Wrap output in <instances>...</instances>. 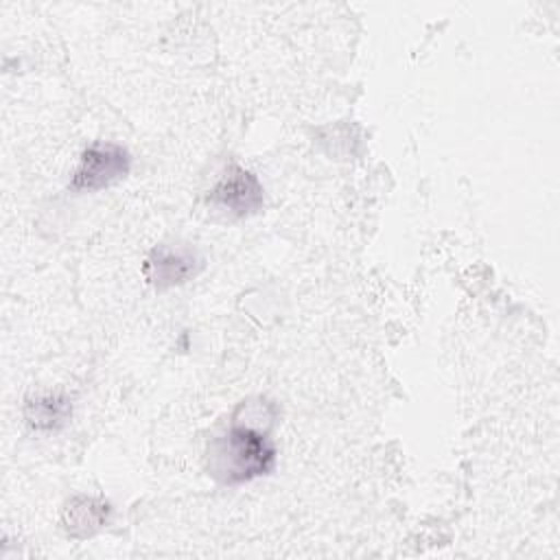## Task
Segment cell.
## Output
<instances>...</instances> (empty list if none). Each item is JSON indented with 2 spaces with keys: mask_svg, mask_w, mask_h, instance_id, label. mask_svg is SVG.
Segmentation results:
<instances>
[{
  "mask_svg": "<svg viewBox=\"0 0 560 560\" xmlns=\"http://www.w3.org/2000/svg\"><path fill=\"white\" fill-rule=\"evenodd\" d=\"M208 201L214 208L225 210L228 214L241 219L262 210L265 188L252 171L238 164H230L225 173L219 177V182L212 186Z\"/></svg>",
  "mask_w": 560,
  "mask_h": 560,
  "instance_id": "obj_4",
  "label": "cell"
},
{
  "mask_svg": "<svg viewBox=\"0 0 560 560\" xmlns=\"http://www.w3.org/2000/svg\"><path fill=\"white\" fill-rule=\"evenodd\" d=\"M112 508L96 497H72L61 510V527L72 538H88L107 525Z\"/></svg>",
  "mask_w": 560,
  "mask_h": 560,
  "instance_id": "obj_5",
  "label": "cell"
},
{
  "mask_svg": "<svg viewBox=\"0 0 560 560\" xmlns=\"http://www.w3.org/2000/svg\"><path fill=\"white\" fill-rule=\"evenodd\" d=\"M131 168V155L122 144L96 140L83 149L79 166L72 173L70 188L77 192L103 190L120 182Z\"/></svg>",
  "mask_w": 560,
  "mask_h": 560,
  "instance_id": "obj_2",
  "label": "cell"
},
{
  "mask_svg": "<svg viewBox=\"0 0 560 560\" xmlns=\"http://www.w3.org/2000/svg\"><path fill=\"white\" fill-rule=\"evenodd\" d=\"M276 468V446L269 435L238 420L214 438L208 448V472L223 486H236L269 475Z\"/></svg>",
  "mask_w": 560,
  "mask_h": 560,
  "instance_id": "obj_1",
  "label": "cell"
},
{
  "mask_svg": "<svg viewBox=\"0 0 560 560\" xmlns=\"http://www.w3.org/2000/svg\"><path fill=\"white\" fill-rule=\"evenodd\" d=\"M203 269V258L192 245H155L144 265V280L155 291H166L197 278Z\"/></svg>",
  "mask_w": 560,
  "mask_h": 560,
  "instance_id": "obj_3",
  "label": "cell"
},
{
  "mask_svg": "<svg viewBox=\"0 0 560 560\" xmlns=\"http://www.w3.org/2000/svg\"><path fill=\"white\" fill-rule=\"evenodd\" d=\"M72 416V402L61 392L28 398L24 405V420L33 431H59Z\"/></svg>",
  "mask_w": 560,
  "mask_h": 560,
  "instance_id": "obj_6",
  "label": "cell"
}]
</instances>
